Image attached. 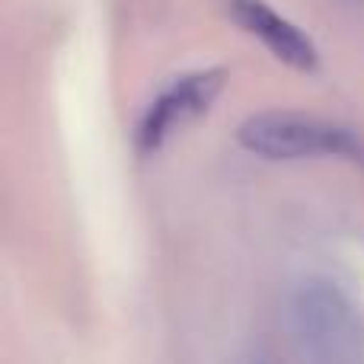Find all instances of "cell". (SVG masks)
Masks as SVG:
<instances>
[{
  "mask_svg": "<svg viewBox=\"0 0 364 364\" xmlns=\"http://www.w3.org/2000/svg\"><path fill=\"white\" fill-rule=\"evenodd\" d=\"M288 320L301 355L310 364H355L364 329L358 310L336 282L310 275L294 284Z\"/></svg>",
  "mask_w": 364,
  "mask_h": 364,
  "instance_id": "6da1fadb",
  "label": "cell"
},
{
  "mask_svg": "<svg viewBox=\"0 0 364 364\" xmlns=\"http://www.w3.org/2000/svg\"><path fill=\"white\" fill-rule=\"evenodd\" d=\"M237 138L262 160H346L364 166L361 134L316 115L259 112L240 125Z\"/></svg>",
  "mask_w": 364,
  "mask_h": 364,
  "instance_id": "7a4b0ae2",
  "label": "cell"
},
{
  "mask_svg": "<svg viewBox=\"0 0 364 364\" xmlns=\"http://www.w3.org/2000/svg\"><path fill=\"white\" fill-rule=\"evenodd\" d=\"M220 87H224V70H198V74H186L173 80L141 119L138 147L144 154H154L176 128L208 112L211 102L218 100Z\"/></svg>",
  "mask_w": 364,
  "mask_h": 364,
  "instance_id": "3957f363",
  "label": "cell"
},
{
  "mask_svg": "<svg viewBox=\"0 0 364 364\" xmlns=\"http://www.w3.org/2000/svg\"><path fill=\"white\" fill-rule=\"evenodd\" d=\"M230 16L288 68L314 70L316 61H320L316 58V45L291 19H284L282 13L272 10L265 0H230Z\"/></svg>",
  "mask_w": 364,
  "mask_h": 364,
  "instance_id": "277c9868",
  "label": "cell"
}]
</instances>
